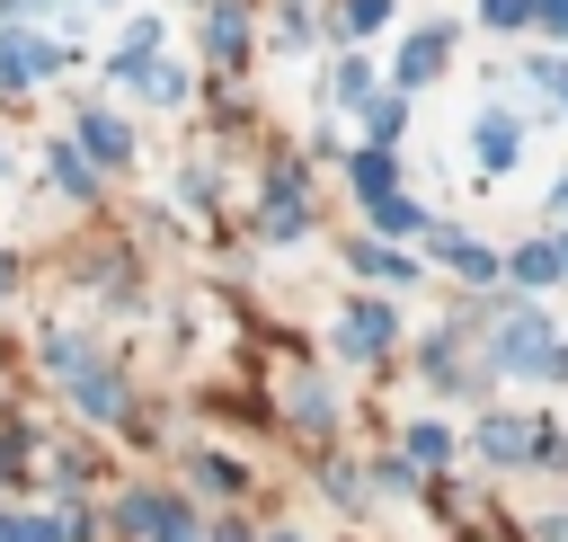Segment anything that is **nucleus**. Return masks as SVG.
Returning <instances> with one entry per match:
<instances>
[{
	"mask_svg": "<svg viewBox=\"0 0 568 542\" xmlns=\"http://www.w3.org/2000/svg\"><path fill=\"white\" fill-rule=\"evenodd\" d=\"M9 471H18V444H9V435H0V480H9Z\"/></svg>",
	"mask_w": 568,
	"mask_h": 542,
	"instance_id": "27",
	"label": "nucleus"
},
{
	"mask_svg": "<svg viewBox=\"0 0 568 542\" xmlns=\"http://www.w3.org/2000/svg\"><path fill=\"white\" fill-rule=\"evenodd\" d=\"M80 409H89V418H115V409H124V382H115V373H106V382L80 373Z\"/></svg>",
	"mask_w": 568,
	"mask_h": 542,
	"instance_id": "16",
	"label": "nucleus"
},
{
	"mask_svg": "<svg viewBox=\"0 0 568 542\" xmlns=\"http://www.w3.org/2000/svg\"><path fill=\"white\" fill-rule=\"evenodd\" d=\"M479 453H488V462H532V453H541V426H524V418H488V426H479Z\"/></svg>",
	"mask_w": 568,
	"mask_h": 542,
	"instance_id": "7",
	"label": "nucleus"
},
{
	"mask_svg": "<svg viewBox=\"0 0 568 542\" xmlns=\"http://www.w3.org/2000/svg\"><path fill=\"white\" fill-rule=\"evenodd\" d=\"M532 27H568V0H532Z\"/></svg>",
	"mask_w": 568,
	"mask_h": 542,
	"instance_id": "25",
	"label": "nucleus"
},
{
	"mask_svg": "<svg viewBox=\"0 0 568 542\" xmlns=\"http://www.w3.org/2000/svg\"><path fill=\"white\" fill-rule=\"evenodd\" d=\"M302 231H311V213H302V178L275 169V187H266V240H302Z\"/></svg>",
	"mask_w": 568,
	"mask_h": 542,
	"instance_id": "6",
	"label": "nucleus"
},
{
	"mask_svg": "<svg viewBox=\"0 0 568 542\" xmlns=\"http://www.w3.org/2000/svg\"><path fill=\"white\" fill-rule=\"evenodd\" d=\"M390 18V0H346V36H373Z\"/></svg>",
	"mask_w": 568,
	"mask_h": 542,
	"instance_id": "21",
	"label": "nucleus"
},
{
	"mask_svg": "<svg viewBox=\"0 0 568 542\" xmlns=\"http://www.w3.org/2000/svg\"><path fill=\"white\" fill-rule=\"evenodd\" d=\"M275 542H302V533H275Z\"/></svg>",
	"mask_w": 568,
	"mask_h": 542,
	"instance_id": "31",
	"label": "nucleus"
},
{
	"mask_svg": "<svg viewBox=\"0 0 568 542\" xmlns=\"http://www.w3.org/2000/svg\"><path fill=\"white\" fill-rule=\"evenodd\" d=\"M373 222H382V231H426V213H417L408 195H382V204H373Z\"/></svg>",
	"mask_w": 568,
	"mask_h": 542,
	"instance_id": "19",
	"label": "nucleus"
},
{
	"mask_svg": "<svg viewBox=\"0 0 568 542\" xmlns=\"http://www.w3.org/2000/svg\"><path fill=\"white\" fill-rule=\"evenodd\" d=\"M53 62H62V53H53L44 36H18V27H0V80H9V89H36Z\"/></svg>",
	"mask_w": 568,
	"mask_h": 542,
	"instance_id": "5",
	"label": "nucleus"
},
{
	"mask_svg": "<svg viewBox=\"0 0 568 542\" xmlns=\"http://www.w3.org/2000/svg\"><path fill=\"white\" fill-rule=\"evenodd\" d=\"M488 27H532V0H479Z\"/></svg>",
	"mask_w": 568,
	"mask_h": 542,
	"instance_id": "22",
	"label": "nucleus"
},
{
	"mask_svg": "<svg viewBox=\"0 0 568 542\" xmlns=\"http://www.w3.org/2000/svg\"><path fill=\"white\" fill-rule=\"evenodd\" d=\"M0 542H27V515H0Z\"/></svg>",
	"mask_w": 568,
	"mask_h": 542,
	"instance_id": "26",
	"label": "nucleus"
},
{
	"mask_svg": "<svg viewBox=\"0 0 568 542\" xmlns=\"http://www.w3.org/2000/svg\"><path fill=\"white\" fill-rule=\"evenodd\" d=\"M133 80H142V98H160V107H178V98H186V71H178V62H142Z\"/></svg>",
	"mask_w": 568,
	"mask_h": 542,
	"instance_id": "13",
	"label": "nucleus"
},
{
	"mask_svg": "<svg viewBox=\"0 0 568 542\" xmlns=\"http://www.w3.org/2000/svg\"><path fill=\"white\" fill-rule=\"evenodd\" d=\"M44 169H53V187H62V195H89V187H98V169H89L71 142H62V151H44Z\"/></svg>",
	"mask_w": 568,
	"mask_h": 542,
	"instance_id": "12",
	"label": "nucleus"
},
{
	"mask_svg": "<svg viewBox=\"0 0 568 542\" xmlns=\"http://www.w3.org/2000/svg\"><path fill=\"white\" fill-rule=\"evenodd\" d=\"M355 187H364V204L399 195V160H390V151H355Z\"/></svg>",
	"mask_w": 568,
	"mask_h": 542,
	"instance_id": "10",
	"label": "nucleus"
},
{
	"mask_svg": "<svg viewBox=\"0 0 568 542\" xmlns=\"http://www.w3.org/2000/svg\"><path fill=\"white\" fill-rule=\"evenodd\" d=\"M124 151H133V133H124L115 116L89 107V116H80V160H124Z\"/></svg>",
	"mask_w": 568,
	"mask_h": 542,
	"instance_id": "8",
	"label": "nucleus"
},
{
	"mask_svg": "<svg viewBox=\"0 0 568 542\" xmlns=\"http://www.w3.org/2000/svg\"><path fill=\"white\" fill-rule=\"evenodd\" d=\"M293 409H302L311 426H328V418H337V400H328V382H302V391H293Z\"/></svg>",
	"mask_w": 568,
	"mask_h": 542,
	"instance_id": "20",
	"label": "nucleus"
},
{
	"mask_svg": "<svg viewBox=\"0 0 568 542\" xmlns=\"http://www.w3.org/2000/svg\"><path fill=\"white\" fill-rule=\"evenodd\" d=\"M435 462H453V435L444 426H408V471H435Z\"/></svg>",
	"mask_w": 568,
	"mask_h": 542,
	"instance_id": "14",
	"label": "nucleus"
},
{
	"mask_svg": "<svg viewBox=\"0 0 568 542\" xmlns=\"http://www.w3.org/2000/svg\"><path fill=\"white\" fill-rule=\"evenodd\" d=\"M355 267H364V275H390V284H399V275H408V267H399V258H390V249H373V240H364V249H355Z\"/></svg>",
	"mask_w": 568,
	"mask_h": 542,
	"instance_id": "23",
	"label": "nucleus"
},
{
	"mask_svg": "<svg viewBox=\"0 0 568 542\" xmlns=\"http://www.w3.org/2000/svg\"><path fill=\"white\" fill-rule=\"evenodd\" d=\"M364 116H373V133H382V142L399 133V98H364Z\"/></svg>",
	"mask_w": 568,
	"mask_h": 542,
	"instance_id": "24",
	"label": "nucleus"
},
{
	"mask_svg": "<svg viewBox=\"0 0 568 542\" xmlns=\"http://www.w3.org/2000/svg\"><path fill=\"white\" fill-rule=\"evenodd\" d=\"M550 249H559V275H568V240H550Z\"/></svg>",
	"mask_w": 568,
	"mask_h": 542,
	"instance_id": "28",
	"label": "nucleus"
},
{
	"mask_svg": "<svg viewBox=\"0 0 568 542\" xmlns=\"http://www.w3.org/2000/svg\"><path fill=\"white\" fill-rule=\"evenodd\" d=\"M222 542H248V533H240V524H231V533H222Z\"/></svg>",
	"mask_w": 568,
	"mask_h": 542,
	"instance_id": "30",
	"label": "nucleus"
},
{
	"mask_svg": "<svg viewBox=\"0 0 568 542\" xmlns=\"http://www.w3.org/2000/svg\"><path fill=\"white\" fill-rule=\"evenodd\" d=\"M550 347H559V338H550V320L524 302V311H506V329H497V355H488V364H497V373H541V355H550Z\"/></svg>",
	"mask_w": 568,
	"mask_h": 542,
	"instance_id": "1",
	"label": "nucleus"
},
{
	"mask_svg": "<svg viewBox=\"0 0 568 542\" xmlns=\"http://www.w3.org/2000/svg\"><path fill=\"white\" fill-rule=\"evenodd\" d=\"M479 160H488V169L515 160V124H506V116H479Z\"/></svg>",
	"mask_w": 568,
	"mask_h": 542,
	"instance_id": "15",
	"label": "nucleus"
},
{
	"mask_svg": "<svg viewBox=\"0 0 568 542\" xmlns=\"http://www.w3.org/2000/svg\"><path fill=\"white\" fill-rule=\"evenodd\" d=\"M124 533H142V542H186V506L178 498H160V489H142V498H124V515H115Z\"/></svg>",
	"mask_w": 568,
	"mask_h": 542,
	"instance_id": "3",
	"label": "nucleus"
},
{
	"mask_svg": "<svg viewBox=\"0 0 568 542\" xmlns=\"http://www.w3.org/2000/svg\"><path fill=\"white\" fill-rule=\"evenodd\" d=\"M9 275H18V267H9V258H0V293H9Z\"/></svg>",
	"mask_w": 568,
	"mask_h": 542,
	"instance_id": "29",
	"label": "nucleus"
},
{
	"mask_svg": "<svg viewBox=\"0 0 568 542\" xmlns=\"http://www.w3.org/2000/svg\"><path fill=\"white\" fill-rule=\"evenodd\" d=\"M541 275H559V249H550V240L515 249V284H541Z\"/></svg>",
	"mask_w": 568,
	"mask_h": 542,
	"instance_id": "18",
	"label": "nucleus"
},
{
	"mask_svg": "<svg viewBox=\"0 0 568 542\" xmlns=\"http://www.w3.org/2000/svg\"><path fill=\"white\" fill-rule=\"evenodd\" d=\"M435 258H444V267H462V275H497V258H488L479 240H462V231H435Z\"/></svg>",
	"mask_w": 568,
	"mask_h": 542,
	"instance_id": "11",
	"label": "nucleus"
},
{
	"mask_svg": "<svg viewBox=\"0 0 568 542\" xmlns=\"http://www.w3.org/2000/svg\"><path fill=\"white\" fill-rule=\"evenodd\" d=\"M240 36H248V18L222 0V9H213V53H222V62H240Z\"/></svg>",
	"mask_w": 568,
	"mask_h": 542,
	"instance_id": "17",
	"label": "nucleus"
},
{
	"mask_svg": "<svg viewBox=\"0 0 568 542\" xmlns=\"http://www.w3.org/2000/svg\"><path fill=\"white\" fill-rule=\"evenodd\" d=\"M151 44H160V18H133L124 44H115V62H106V80H133V71L151 62Z\"/></svg>",
	"mask_w": 568,
	"mask_h": 542,
	"instance_id": "9",
	"label": "nucleus"
},
{
	"mask_svg": "<svg viewBox=\"0 0 568 542\" xmlns=\"http://www.w3.org/2000/svg\"><path fill=\"white\" fill-rule=\"evenodd\" d=\"M390 338H399V311H390V302H355V311L337 320V347H346V355H390Z\"/></svg>",
	"mask_w": 568,
	"mask_h": 542,
	"instance_id": "2",
	"label": "nucleus"
},
{
	"mask_svg": "<svg viewBox=\"0 0 568 542\" xmlns=\"http://www.w3.org/2000/svg\"><path fill=\"white\" fill-rule=\"evenodd\" d=\"M444 44H453V27H417V36L399 44V62H390V89H426V80L444 71Z\"/></svg>",
	"mask_w": 568,
	"mask_h": 542,
	"instance_id": "4",
	"label": "nucleus"
}]
</instances>
